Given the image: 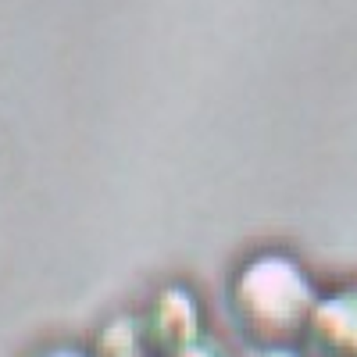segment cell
<instances>
[{
	"mask_svg": "<svg viewBox=\"0 0 357 357\" xmlns=\"http://www.w3.org/2000/svg\"><path fill=\"white\" fill-rule=\"evenodd\" d=\"M321 282L311 264L286 247L247 254L229 279V307L254 347H301Z\"/></svg>",
	"mask_w": 357,
	"mask_h": 357,
	"instance_id": "obj_1",
	"label": "cell"
},
{
	"mask_svg": "<svg viewBox=\"0 0 357 357\" xmlns=\"http://www.w3.org/2000/svg\"><path fill=\"white\" fill-rule=\"evenodd\" d=\"M143 333L151 343V354L158 357H183L190 347L204 340V311H200V296L190 293L186 286H161L151 311H146Z\"/></svg>",
	"mask_w": 357,
	"mask_h": 357,
	"instance_id": "obj_2",
	"label": "cell"
},
{
	"mask_svg": "<svg viewBox=\"0 0 357 357\" xmlns=\"http://www.w3.org/2000/svg\"><path fill=\"white\" fill-rule=\"evenodd\" d=\"M301 347L307 357H357V279L321 286Z\"/></svg>",
	"mask_w": 357,
	"mask_h": 357,
	"instance_id": "obj_3",
	"label": "cell"
},
{
	"mask_svg": "<svg viewBox=\"0 0 357 357\" xmlns=\"http://www.w3.org/2000/svg\"><path fill=\"white\" fill-rule=\"evenodd\" d=\"M254 357H304L296 347H257Z\"/></svg>",
	"mask_w": 357,
	"mask_h": 357,
	"instance_id": "obj_4",
	"label": "cell"
},
{
	"mask_svg": "<svg viewBox=\"0 0 357 357\" xmlns=\"http://www.w3.org/2000/svg\"><path fill=\"white\" fill-rule=\"evenodd\" d=\"M50 357H93V354H86V350H72V347H65V350H54Z\"/></svg>",
	"mask_w": 357,
	"mask_h": 357,
	"instance_id": "obj_5",
	"label": "cell"
},
{
	"mask_svg": "<svg viewBox=\"0 0 357 357\" xmlns=\"http://www.w3.org/2000/svg\"><path fill=\"white\" fill-rule=\"evenodd\" d=\"M183 357H204V340H200V343H197V347H190V350H186V354H183Z\"/></svg>",
	"mask_w": 357,
	"mask_h": 357,
	"instance_id": "obj_6",
	"label": "cell"
}]
</instances>
